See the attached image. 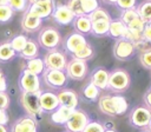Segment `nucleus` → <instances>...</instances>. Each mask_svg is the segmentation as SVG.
<instances>
[{
	"label": "nucleus",
	"instance_id": "1",
	"mask_svg": "<svg viewBox=\"0 0 151 132\" xmlns=\"http://www.w3.org/2000/svg\"><path fill=\"white\" fill-rule=\"evenodd\" d=\"M40 92L41 91H38V92H21L20 98H19V103H20L21 107L24 108V111L26 112V116H29L34 119L40 118L41 114L44 113L41 111L40 103H39Z\"/></svg>",
	"mask_w": 151,
	"mask_h": 132
},
{
	"label": "nucleus",
	"instance_id": "2",
	"mask_svg": "<svg viewBox=\"0 0 151 132\" xmlns=\"http://www.w3.org/2000/svg\"><path fill=\"white\" fill-rule=\"evenodd\" d=\"M60 42H61V34L57 28L47 26L40 29L38 34V45H40L42 48L51 51L58 48Z\"/></svg>",
	"mask_w": 151,
	"mask_h": 132
},
{
	"label": "nucleus",
	"instance_id": "3",
	"mask_svg": "<svg viewBox=\"0 0 151 132\" xmlns=\"http://www.w3.org/2000/svg\"><path fill=\"white\" fill-rule=\"evenodd\" d=\"M130 81H131V79H130L129 73L123 68H117L110 73L107 87L110 90H112L113 92L120 93L129 88Z\"/></svg>",
	"mask_w": 151,
	"mask_h": 132
},
{
	"label": "nucleus",
	"instance_id": "4",
	"mask_svg": "<svg viewBox=\"0 0 151 132\" xmlns=\"http://www.w3.org/2000/svg\"><path fill=\"white\" fill-rule=\"evenodd\" d=\"M19 88L21 92H38L41 91L40 77L24 68L19 75Z\"/></svg>",
	"mask_w": 151,
	"mask_h": 132
},
{
	"label": "nucleus",
	"instance_id": "5",
	"mask_svg": "<svg viewBox=\"0 0 151 132\" xmlns=\"http://www.w3.org/2000/svg\"><path fill=\"white\" fill-rule=\"evenodd\" d=\"M44 64L46 70H60V71H65L66 64H67V59L64 52L59 51L58 48L51 50L48 51L45 57H44Z\"/></svg>",
	"mask_w": 151,
	"mask_h": 132
},
{
	"label": "nucleus",
	"instance_id": "6",
	"mask_svg": "<svg viewBox=\"0 0 151 132\" xmlns=\"http://www.w3.org/2000/svg\"><path fill=\"white\" fill-rule=\"evenodd\" d=\"M42 80L46 84V86L53 90H61L67 82V75L65 71L45 70L42 73Z\"/></svg>",
	"mask_w": 151,
	"mask_h": 132
},
{
	"label": "nucleus",
	"instance_id": "7",
	"mask_svg": "<svg viewBox=\"0 0 151 132\" xmlns=\"http://www.w3.org/2000/svg\"><path fill=\"white\" fill-rule=\"evenodd\" d=\"M88 121L90 118L87 113L84 112L83 110L76 108L73 110L68 120L65 123V128L67 130V132H81Z\"/></svg>",
	"mask_w": 151,
	"mask_h": 132
},
{
	"label": "nucleus",
	"instance_id": "8",
	"mask_svg": "<svg viewBox=\"0 0 151 132\" xmlns=\"http://www.w3.org/2000/svg\"><path fill=\"white\" fill-rule=\"evenodd\" d=\"M87 71L88 67L86 61L76 58H72L70 61H67L65 67V73L67 78H71L73 80H83L87 74Z\"/></svg>",
	"mask_w": 151,
	"mask_h": 132
},
{
	"label": "nucleus",
	"instance_id": "9",
	"mask_svg": "<svg viewBox=\"0 0 151 132\" xmlns=\"http://www.w3.org/2000/svg\"><path fill=\"white\" fill-rule=\"evenodd\" d=\"M136 46L127 39L120 38L116 41L113 45V55L118 60H127L130 59L134 53Z\"/></svg>",
	"mask_w": 151,
	"mask_h": 132
},
{
	"label": "nucleus",
	"instance_id": "10",
	"mask_svg": "<svg viewBox=\"0 0 151 132\" xmlns=\"http://www.w3.org/2000/svg\"><path fill=\"white\" fill-rule=\"evenodd\" d=\"M55 7L54 0L52 1H39V2H34V4H29L27 7V12L31 13L32 15L44 20L48 16L52 15V12Z\"/></svg>",
	"mask_w": 151,
	"mask_h": 132
},
{
	"label": "nucleus",
	"instance_id": "11",
	"mask_svg": "<svg viewBox=\"0 0 151 132\" xmlns=\"http://www.w3.org/2000/svg\"><path fill=\"white\" fill-rule=\"evenodd\" d=\"M51 16L60 26H66V25L72 24V21L76 18V15L72 13V11L67 7L66 4H59V5H57L54 7Z\"/></svg>",
	"mask_w": 151,
	"mask_h": 132
},
{
	"label": "nucleus",
	"instance_id": "12",
	"mask_svg": "<svg viewBox=\"0 0 151 132\" xmlns=\"http://www.w3.org/2000/svg\"><path fill=\"white\" fill-rule=\"evenodd\" d=\"M151 118V110L144 106H138L136 107L130 116L131 124L138 128H144L147 127L149 121Z\"/></svg>",
	"mask_w": 151,
	"mask_h": 132
},
{
	"label": "nucleus",
	"instance_id": "13",
	"mask_svg": "<svg viewBox=\"0 0 151 132\" xmlns=\"http://www.w3.org/2000/svg\"><path fill=\"white\" fill-rule=\"evenodd\" d=\"M86 44H87V40H86L85 35H83L78 32H73V33L68 34L67 38L65 39L64 48L67 53L73 54L76 52H78L79 50H81Z\"/></svg>",
	"mask_w": 151,
	"mask_h": 132
},
{
	"label": "nucleus",
	"instance_id": "14",
	"mask_svg": "<svg viewBox=\"0 0 151 132\" xmlns=\"http://www.w3.org/2000/svg\"><path fill=\"white\" fill-rule=\"evenodd\" d=\"M11 132H38L37 119L29 116H22L12 124Z\"/></svg>",
	"mask_w": 151,
	"mask_h": 132
},
{
	"label": "nucleus",
	"instance_id": "15",
	"mask_svg": "<svg viewBox=\"0 0 151 132\" xmlns=\"http://www.w3.org/2000/svg\"><path fill=\"white\" fill-rule=\"evenodd\" d=\"M39 103L42 112L51 113L59 106V100L57 93L51 91H41L39 95Z\"/></svg>",
	"mask_w": 151,
	"mask_h": 132
},
{
	"label": "nucleus",
	"instance_id": "16",
	"mask_svg": "<svg viewBox=\"0 0 151 132\" xmlns=\"http://www.w3.org/2000/svg\"><path fill=\"white\" fill-rule=\"evenodd\" d=\"M57 97H58V100H59V105L66 106V107L72 108V110H76L78 107L79 98H78V94L73 90L61 88L57 93Z\"/></svg>",
	"mask_w": 151,
	"mask_h": 132
},
{
	"label": "nucleus",
	"instance_id": "17",
	"mask_svg": "<svg viewBox=\"0 0 151 132\" xmlns=\"http://www.w3.org/2000/svg\"><path fill=\"white\" fill-rule=\"evenodd\" d=\"M41 24H42L41 19L32 15L27 11L24 12V16L21 19V28L24 29V32H26V33L37 32L38 29H40Z\"/></svg>",
	"mask_w": 151,
	"mask_h": 132
},
{
	"label": "nucleus",
	"instance_id": "18",
	"mask_svg": "<svg viewBox=\"0 0 151 132\" xmlns=\"http://www.w3.org/2000/svg\"><path fill=\"white\" fill-rule=\"evenodd\" d=\"M109 75L110 72H107L105 68L103 67H98L96 68L92 74H91V82L97 86L99 90H105L107 88V84H109Z\"/></svg>",
	"mask_w": 151,
	"mask_h": 132
},
{
	"label": "nucleus",
	"instance_id": "19",
	"mask_svg": "<svg viewBox=\"0 0 151 132\" xmlns=\"http://www.w3.org/2000/svg\"><path fill=\"white\" fill-rule=\"evenodd\" d=\"M72 112H73L72 108L59 105L53 112H51V121L57 125H65V123L71 117Z\"/></svg>",
	"mask_w": 151,
	"mask_h": 132
},
{
	"label": "nucleus",
	"instance_id": "20",
	"mask_svg": "<svg viewBox=\"0 0 151 132\" xmlns=\"http://www.w3.org/2000/svg\"><path fill=\"white\" fill-rule=\"evenodd\" d=\"M73 27L76 29V32L85 35V34H90L91 33V28H92V21L88 18V15H79L76 16L74 20L72 21Z\"/></svg>",
	"mask_w": 151,
	"mask_h": 132
},
{
	"label": "nucleus",
	"instance_id": "21",
	"mask_svg": "<svg viewBox=\"0 0 151 132\" xmlns=\"http://www.w3.org/2000/svg\"><path fill=\"white\" fill-rule=\"evenodd\" d=\"M127 27L126 25L119 19V20H111L110 21V26H109V35L116 39H120V38H125Z\"/></svg>",
	"mask_w": 151,
	"mask_h": 132
},
{
	"label": "nucleus",
	"instance_id": "22",
	"mask_svg": "<svg viewBox=\"0 0 151 132\" xmlns=\"http://www.w3.org/2000/svg\"><path fill=\"white\" fill-rule=\"evenodd\" d=\"M38 53H39V45H38V42L35 40H33V39H28L26 45H25V47L19 53V55L22 59L29 60V59H33V58L38 57Z\"/></svg>",
	"mask_w": 151,
	"mask_h": 132
},
{
	"label": "nucleus",
	"instance_id": "23",
	"mask_svg": "<svg viewBox=\"0 0 151 132\" xmlns=\"http://www.w3.org/2000/svg\"><path fill=\"white\" fill-rule=\"evenodd\" d=\"M24 68H26L27 71H29V72H32V73H34L37 75L42 74L44 71L46 70L45 64H44V60L41 58H39V57H35L33 59L27 60V62H26V65H25Z\"/></svg>",
	"mask_w": 151,
	"mask_h": 132
},
{
	"label": "nucleus",
	"instance_id": "24",
	"mask_svg": "<svg viewBox=\"0 0 151 132\" xmlns=\"http://www.w3.org/2000/svg\"><path fill=\"white\" fill-rule=\"evenodd\" d=\"M98 106H99V110L106 114V116H116V110H114V106H113V101H112V98L111 95L109 94H105L103 97H100L99 101H98Z\"/></svg>",
	"mask_w": 151,
	"mask_h": 132
},
{
	"label": "nucleus",
	"instance_id": "25",
	"mask_svg": "<svg viewBox=\"0 0 151 132\" xmlns=\"http://www.w3.org/2000/svg\"><path fill=\"white\" fill-rule=\"evenodd\" d=\"M17 53L11 47L9 41H5L0 44V62H7L14 59Z\"/></svg>",
	"mask_w": 151,
	"mask_h": 132
},
{
	"label": "nucleus",
	"instance_id": "26",
	"mask_svg": "<svg viewBox=\"0 0 151 132\" xmlns=\"http://www.w3.org/2000/svg\"><path fill=\"white\" fill-rule=\"evenodd\" d=\"M112 98V101H113V106H114V110H116V116H120V114H124L126 111H127V101L126 99L120 95V94H114V95H111Z\"/></svg>",
	"mask_w": 151,
	"mask_h": 132
},
{
	"label": "nucleus",
	"instance_id": "27",
	"mask_svg": "<svg viewBox=\"0 0 151 132\" xmlns=\"http://www.w3.org/2000/svg\"><path fill=\"white\" fill-rule=\"evenodd\" d=\"M109 26H110V21H106V20L93 21V22H92L91 33H93V34L97 35V37L106 35V34L109 33Z\"/></svg>",
	"mask_w": 151,
	"mask_h": 132
},
{
	"label": "nucleus",
	"instance_id": "28",
	"mask_svg": "<svg viewBox=\"0 0 151 132\" xmlns=\"http://www.w3.org/2000/svg\"><path fill=\"white\" fill-rule=\"evenodd\" d=\"M27 40H28V38H27L26 35H24V34H18V35H14V37L9 40V45H11V47L14 50V52H15L17 54H19V53L22 51V48L25 47Z\"/></svg>",
	"mask_w": 151,
	"mask_h": 132
},
{
	"label": "nucleus",
	"instance_id": "29",
	"mask_svg": "<svg viewBox=\"0 0 151 132\" xmlns=\"http://www.w3.org/2000/svg\"><path fill=\"white\" fill-rule=\"evenodd\" d=\"M136 9H137L139 16L145 22H151V0L142 2Z\"/></svg>",
	"mask_w": 151,
	"mask_h": 132
},
{
	"label": "nucleus",
	"instance_id": "30",
	"mask_svg": "<svg viewBox=\"0 0 151 132\" xmlns=\"http://www.w3.org/2000/svg\"><path fill=\"white\" fill-rule=\"evenodd\" d=\"M72 55H73V58H76V59L87 61L88 59H91V58L93 57V47L87 42L81 50H79L78 52L73 53Z\"/></svg>",
	"mask_w": 151,
	"mask_h": 132
},
{
	"label": "nucleus",
	"instance_id": "31",
	"mask_svg": "<svg viewBox=\"0 0 151 132\" xmlns=\"http://www.w3.org/2000/svg\"><path fill=\"white\" fill-rule=\"evenodd\" d=\"M99 88L97 87V86H94L91 81L83 88V94H84V97L87 99V100H90V101H94V100H97V98L99 97Z\"/></svg>",
	"mask_w": 151,
	"mask_h": 132
},
{
	"label": "nucleus",
	"instance_id": "32",
	"mask_svg": "<svg viewBox=\"0 0 151 132\" xmlns=\"http://www.w3.org/2000/svg\"><path fill=\"white\" fill-rule=\"evenodd\" d=\"M88 18L91 19L92 22H93V21H98V20H106V21H111V20H112V19H111V15L109 14V12H107L106 9L101 8V7H98L96 11H93V12L88 15Z\"/></svg>",
	"mask_w": 151,
	"mask_h": 132
},
{
	"label": "nucleus",
	"instance_id": "33",
	"mask_svg": "<svg viewBox=\"0 0 151 132\" xmlns=\"http://www.w3.org/2000/svg\"><path fill=\"white\" fill-rule=\"evenodd\" d=\"M13 14H14V11H13L7 4L0 5V24H6V22H8V21L12 19Z\"/></svg>",
	"mask_w": 151,
	"mask_h": 132
},
{
	"label": "nucleus",
	"instance_id": "34",
	"mask_svg": "<svg viewBox=\"0 0 151 132\" xmlns=\"http://www.w3.org/2000/svg\"><path fill=\"white\" fill-rule=\"evenodd\" d=\"M6 4L14 12H25L29 5L27 0H7Z\"/></svg>",
	"mask_w": 151,
	"mask_h": 132
},
{
	"label": "nucleus",
	"instance_id": "35",
	"mask_svg": "<svg viewBox=\"0 0 151 132\" xmlns=\"http://www.w3.org/2000/svg\"><path fill=\"white\" fill-rule=\"evenodd\" d=\"M98 7H99L98 0H81V8L84 12V15H90Z\"/></svg>",
	"mask_w": 151,
	"mask_h": 132
},
{
	"label": "nucleus",
	"instance_id": "36",
	"mask_svg": "<svg viewBox=\"0 0 151 132\" xmlns=\"http://www.w3.org/2000/svg\"><path fill=\"white\" fill-rule=\"evenodd\" d=\"M137 18H139V14H138L137 9H136V8H131V9L123 11L120 20H122L125 25H129L131 21H133V20L137 19Z\"/></svg>",
	"mask_w": 151,
	"mask_h": 132
},
{
	"label": "nucleus",
	"instance_id": "37",
	"mask_svg": "<svg viewBox=\"0 0 151 132\" xmlns=\"http://www.w3.org/2000/svg\"><path fill=\"white\" fill-rule=\"evenodd\" d=\"M66 5L76 16L84 15V12L81 8V0H68Z\"/></svg>",
	"mask_w": 151,
	"mask_h": 132
},
{
	"label": "nucleus",
	"instance_id": "38",
	"mask_svg": "<svg viewBox=\"0 0 151 132\" xmlns=\"http://www.w3.org/2000/svg\"><path fill=\"white\" fill-rule=\"evenodd\" d=\"M145 25H146V22L139 16V18L134 19L133 21H131L129 25H126V27H127L129 29H131V31H136V32L143 33V29H144Z\"/></svg>",
	"mask_w": 151,
	"mask_h": 132
},
{
	"label": "nucleus",
	"instance_id": "39",
	"mask_svg": "<svg viewBox=\"0 0 151 132\" xmlns=\"http://www.w3.org/2000/svg\"><path fill=\"white\" fill-rule=\"evenodd\" d=\"M105 126L99 121H88L81 132H104Z\"/></svg>",
	"mask_w": 151,
	"mask_h": 132
},
{
	"label": "nucleus",
	"instance_id": "40",
	"mask_svg": "<svg viewBox=\"0 0 151 132\" xmlns=\"http://www.w3.org/2000/svg\"><path fill=\"white\" fill-rule=\"evenodd\" d=\"M139 60L145 68L151 70V48L143 51L139 55Z\"/></svg>",
	"mask_w": 151,
	"mask_h": 132
},
{
	"label": "nucleus",
	"instance_id": "41",
	"mask_svg": "<svg viewBox=\"0 0 151 132\" xmlns=\"http://www.w3.org/2000/svg\"><path fill=\"white\" fill-rule=\"evenodd\" d=\"M117 7H119L123 11L136 8V0H117L116 1Z\"/></svg>",
	"mask_w": 151,
	"mask_h": 132
},
{
	"label": "nucleus",
	"instance_id": "42",
	"mask_svg": "<svg viewBox=\"0 0 151 132\" xmlns=\"http://www.w3.org/2000/svg\"><path fill=\"white\" fill-rule=\"evenodd\" d=\"M11 99L6 92H0V110H7L9 106Z\"/></svg>",
	"mask_w": 151,
	"mask_h": 132
},
{
	"label": "nucleus",
	"instance_id": "43",
	"mask_svg": "<svg viewBox=\"0 0 151 132\" xmlns=\"http://www.w3.org/2000/svg\"><path fill=\"white\" fill-rule=\"evenodd\" d=\"M142 34L144 40H146L147 42H151V22H146Z\"/></svg>",
	"mask_w": 151,
	"mask_h": 132
},
{
	"label": "nucleus",
	"instance_id": "44",
	"mask_svg": "<svg viewBox=\"0 0 151 132\" xmlns=\"http://www.w3.org/2000/svg\"><path fill=\"white\" fill-rule=\"evenodd\" d=\"M7 90V79L4 71L0 68V92H6Z\"/></svg>",
	"mask_w": 151,
	"mask_h": 132
},
{
	"label": "nucleus",
	"instance_id": "45",
	"mask_svg": "<svg viewBox=\"0 0 151 132\" xmlns=\"http://www.w3.org/2000/svg\"><path fill=\"white\" fill-rule=\"evenodd\" d=\"M144 103L147 106V108L151 110V88L145 93V95H144Z\"/></svg>",
	"mask_w": 151,
	"mask_h": 132
},
{
	"label": "nucleus",
	"instance_id": "46",
	"mask_svg": "<svg viewBox=\"0 0 151 132\" xmlns=\"http://www.w3.org/2000/svg\"><path fill=\"white\" fill-rule=\"evenodd\" d=\"M0 132H9L7 128V125H1L0 124Z\"/></svg>",
	"mask_w": 151,
	"mask_h": 132
},
{
	"label": "nucleus",
	"instance_id": "47",
	"mask_svg": "<svg viewBox=\"0 0 151 132\" xmlns=\"http://www.w3.org/2000/svg\"><path fill=\"white\" fill-rule=\"evenodd\" d=\"M28 4H34V2H39V1H52V0H27Z\"/></svg>",
	"mask_w": 151,
	"mask_h": 132
},
{
	"label": "nucleus",
	"instance_id": "48",
	"mask_svg": "<svg viewBox=\"0 0 151 132\" xmlns=\"http://www.w3.org/2000/svg\"><path fill=\"white\" fill-rule=\"evenodd\" d=\"M103 1L106 2V4H111V5L114 4V5H116V1H117V0H103Z\"/></svg>",
	"mask_w": 151,
	"mask_h": 132
},
{
	"label": "nucleus",
	"instance_id": "49",
	"mask_svg": "<svg viewBox=\"0 0 151 132\" xmlns=\"http://www.w3.org/2000/svg\"><path fill=\"white\" fill-rule=\"evenodd\" d=\"M104 132H117L116 130H113V128H105L104 130Z\"/></svg>",
	"mask_w": 151,
	"mask_h": 132
},
{
	"label": "nucleus",
	"instance_id": "50",
	"mask_svg": "<svg viewBox=\"0 0 151 132\" xmlns=\"http://www.w3.org/2000/svg\"><path fill=\"white\" fill-rule=\"evenodd\" d=\"M7 0H0V5H5Z\"/></svg>",
	"mask_w": 151,
	"mask_h": 132
},
{
	"label": "nucleus",
	"instance_id": "51",
	"mask_svg": "<svg viewBox=\"0 0 151 132\" xmlns=\"http://www.w3.org/2000/svg\"><path fill=\"white\" fill-rule=\"evenodd\" d=\"M147 127H149V130H151V118H150V121H149V125H147Z\"/></svg>",
	"mask_w": 151,
	"mask_h": 132
},
{
	"label": "nucleus",
	"instance_id": "52",
	"mask_svg": "<svg viewBox=\"0 0 151 132\" xmlns=\"http://www.w3.org/2000/svg\"><path fill=\"white\" fill-rule=\"evenodd\" d=\"M4 111H6V110H0V117H1V114H2V112Z\"/></svg>",
	"mask_w": 151,
	"mask_h": 132
},
{
	"label": "nucleus",
	"instance_id": "53",
	"mask_svg": "<svg viewBox=\"0 0 151 132\" xmlns=\"http://www.w3.org/2000/svg\"><path fill=\"white\" fill-rule=\"evenodd\" d=\"M145 132H151V130H147V131H145Z\"/></svg>",
	"mask_w": 151,
	"mask_h": 132
}]
</instances>
